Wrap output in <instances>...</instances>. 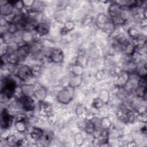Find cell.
<instances>
[{"instance_id":"obj_1","label":"cell","mask_w":147,"mask_h":147,"mask_svg":"<svg viewBox=\"0 0 147 147\" xmlns=\"http://www.w3.org/2000/svg\"><path fill=\"white\" fill-rule=\"evenodd\" d=\"M18 84L16 81L10 76H6L2 80L1 83V96L6 99H10L14 96L16 92Z\"/></svg>"},{"instance_id":"obj_2","label":"cell","mask_w":147,"mask_h":147,"mask_svg":"<svg viewBox=\"0 0 147 147\" xmlns=\"http://www.w3.org/2000/svg\"><path fill=\"white\" fill-rule=\"evenodd\" d=\"M123 10L121 6L114 2L111 3L108 9L110 18L115 26L123 25L126 19L123 15Z\"/></svg>"},{"instance_id":"obj_3","label":"cell","mask_w":147,"mask_h":147,"mask_svg":"<svg viewBox=\"0 0 147 147\" xmlns=\"http://www.w3.org/2000/svg\"><path fill=\"white\" fill-rule=\"evenodd\" d=\"M96 25L98 28L110 34L115 30V27L110 18L104 13L98 14L96 19Z\"/></svg>"},{"instance_id":"obj_4","label":"cell","mask_w":147,"mask_h":147,"mask_svg":"<svg viewBox=\"0 0 147 147\" xmlns=\"http://www.w3.org/2000/svg\"><path fill=\"white\" fill-rule=\"evenodd\" d=\"M75 88L68 85L63 87L57 94L56 98L59 102L63 105L70 103L74 98Z\"/></svg>"},{"instance_id":"obj_5","label":"cell","mask_w":147,"mask_h":147,"mask_svg":"<svg viewBox=\"0 0 147 147\" xmlns=\"http://www.w3.org/2000/svg\"><path fill=\"white\" fill-rule=\"evenodd\" d=\"M17 101L21 105L22 109L26 112L33 111L35 109V103L32 97L21 95Z\"/></svg>"},{"instance_id":"obj_6","label":"cell","mask_w":147,"mask_h":147,"mask_svg":"<svg viewBox=\"0 0 147 147\" xmlns=\"http://www.w3.org/2000/svg\"><path fill=\"white\" fill-rule=\"evenodd\" d=\"M16 76L21 82H27L32 76L31 68L27 65H22L17 69Z\"/></svg>"},{"instance_id":"obj_7","label":"cell","mask_w":147,"mask_h":147,"mask_svg":"<svg viewBox=\"0 0 147 147\" xmlns=\"http://www.w3.org/2000/svg\"><path fill=\"white\" fill-rule=\"evenodd\" d=\"M28 117L26 114L20 113L15 118L14 127L17 131L20 133H23L27 130L26 121Z\"/></svg>"},{"instance_id":"obj_8","label":"cell","mask_w":147,"mask_h":147,"mask_svg":"<svg viewBox=\"0 0 147 147\" xmlns=\"http://www.w3.org/2000/svg\"><path fill=\"white\" fill-rule=\"evenodd\" d=\"M130 79V74L122 70L115 74L114 83L116 87H125Z\"/></svg>"},{"instance_id":"obj_9","label":"cell","mask_w":147,"mask_h":147,"mask_svg":"<svg viewBox=\"0 0 147 147\" xmlns=\"http://www.w3.org/2000/svg\"><path fill=\"white\" fill-rule=\"evenodd\" d=\"M1 129H9L14 121V116L9 112L7 109L4 108L1 111Z\"/></svg>"},{"instance_id":"obj_10","label":"cell","mask_w":147,"mask_h":147,"mask_svg":"<svg viewBox=\"0 0 147 147\" xmlns=\"http://www.w3.org/2000/svg\"><path fill=\"white\" fill-rule=\"evenodd\" d=\"M47 95V90L44 86L38 84L34 85L33 96H34L38 102L44 100Z\"/></svg>"},{"instance_id":"obj_11","label":"cell","mask_w":147,"mask_h":147,"mask_svg":"<svg viewBox=\"0 0 147 147\" xmlns=\"http://www.w3.org/2000/svg\"><path fill=\"white\" fill-rule=\"evenodd\" d=\"M51 30L50 25L48 23L42 21L38 22L36 25L34 30L39 36H44L49 33Z\"/></svg>"},{"instance_id":"obj_12","label":"cell","mask_w":147,"mask_h":147,"mask_svg":"<svg viewBox=\"0 0 147 147\" xmlns=\"http://www.w3.org/2000/svg\"><path fill=\"white\" fill-rule=\"evenodd\" d=\"M64 57V52L60 48H56L51 51L49 55V59L54 63H61Z\"/></svg>"},{"instance_id":"obj_13","label":"cell","mask_w":147,"mask_h":147,"mask_svg":"<svg viewBox=\"0 0 147 147\" xmlns=\"http://www.w3.org/2000/svg\"><path fill=\"white\" fill-rule=\"evenodd\" d=\"M16 52L19 56L21 60L25 59L30 53H31L30 45L25 43L19 44Z\"/></svg>"},{"instance_id":"obj_14","label":"cell","mask_w":147,"mask_h":147,"mask_svg":"<svg viewBox=\"0 0 147 147\" xmlns=\"http://www.w3.org/2000/svg\"><path fill=\"white\" fill-rule=\"evenodd\" d=\"M38 109L40 114L42 115L49 117L52 115V105L50 103L45 102V100L38 102Z\"/></svg>"},{"instance_id":"obj_15","label":"cell","mask_w":147,"mask_h":147,"mask_svg":"<svg viewBox=\"0 0 147 147\" xmlns=\"http://www.w3.org/2000/svg\"><path fill=\"white\" fill-rule=\"evenodd\" d=\"M31 53L34 55L39 54L43 50L44 45L43 42L40 40H34L30 44Z\"/></svg>"},{"instance_id":"obj_16","label":"cell","mask_w":147,"mask_h":147,"mask_svg":"<svg viewBox=\"0 0 147 147\" xmlns=\"http://www.w3.org/2000/svg\"><path fill=\"white\" fill-rule=\"evenodd\" d=\"M14 1H7L5 5H1V13L3 17L8 16L14 12Z\"/></svg>"},{"instance_id":"obj_17","label":"cell","mask_w":147,"mask_h":147,"mask_svg":"<svg viewBox=\"0 0 147 147\" xmlns=\"http://www.w3.org/2000/svg\"><path fill=\"white\" fill-rule=\"evenodd\" d=\"M6 64L11 65H16L21 61L20 58L16 52L8 53L5 56Z\"/></svg>"},{"instance_id":"obj_18","label":"cell","mask_w":147,"mask_h":147,"mask_svg":"<svg viewBox=\"0 0 147 147\" xmlns=\"http://www.w3.org/2000/svg\"><path fill=\"white\" fill-rule=\"evenodd\" d=\"M44 134V131L38 127H32L30 133L29 135L30 138L34 140V141H38L41 140Z\"/></svg>"},{"instance_id":"obj_19","label":"cell","mask_w":147,"mask_h":147,"mask_svg":"<svg viewBox=\"0 0 147 147\" xmlns=\"http://www.w3.org/2000/svg\"><path fill=\"white\" fill-rule=\"evenodd\" d=\"M95 138H96V140L100 144V146L106 145V144H108L109 139V133L108 130L102 129L99 134L98 137H95Z\"/></svg>"},{"instance_id":"obj_20","label":"cell","mask_w":147,"mask_h":147,"mask_svg":"<svg viewBox=\"0 0 147 147\" xmlns=\"http://www.w3.org/2000/svg\"><path fill=\"white\" fill-rule=\"evenodd\" d=\"M20 91L22 95L27 96H33L34 85L24 83L20 86Z\"/></svg>"},{"instance_id":"obj_21","label":"cell","mask_w":147,"mask_h":147,"mask_svg":"<svg viewBox=\"0 0 147 147\" xmlns=\"http://www.w3.org/2000/svg\"><path fill=\"white\" fill-rule=\"evenodd\" d=\"M75 28V24L72 21H66L64 26L60 29V33L61 35H65L69 32L72 31Z\"/></svg>"},{"instance_id":"obj_22","label":"cell","mask_w":147,"mask_h":147,"mask_svg":"<svg viewBox=\"0 0 147 147\" xmlns=\"http://www.w3.org/2000/svg\"><path fill=\"white\" fill-rule=\"evenodd\" d=\"M75 113L78 118L82 119H86L88 111L86 107L83 105H79L76 108Z\"/></svg>"},{"instance_id":"obj_23","label":"cell","mask_w":147,"mask_h":147,"mask_svg":"<svg viewBox=\"0 0 147 147\" xmlns=\"http://www.w3.org/2000/svg\"><path fill=\"white\" fill-rule=\"evenodd\" d=\"M71 71L74 76H82L84 72V67L76 62L71 68Z\"/></svg>"},{"instance_id":"obj_24","label":"cell","mask_w":147,"mask_h":147,"mask_svg":"<svg viewBox=\"0 0 147 147\" xmlns=\"http://www.w3.org/2000/svg\"><path fill=\"white\" fill-rule=\"evenodd\" d=\"M82 82L83 78L82 76H73L69 79L68 85L75 88L79 87L82 84Z\"/></svg>"},{"instance_id":"obj_25","label":"cell","mask_w":147,"mask_h":147,"mask_svg":"<svg viewBox=\"0 0 147 147\" xmlns=\"http://www.w3.org/2000/svg\"><path fill=\"white\" fill-rule=\"evenodd\" d=\"M21 38L23 43L28 44H30L34 40L33 34L29 30H23L21 35Z\"/></svg>"},{"instance_id":"obj_26","label":"cell","mask_w":147,"mask_h":147,"mask_svg":"<svg viewBox=\"0 0 147 147\" xmlns=\"http://www.w3.org/2000/svg\"><path fill=\"white\" fill-rule=\"evenodd\" d=\"M134 92L137 97L146 100V87L137 85L134 89Z\"/></svg>"},{"instance_id":"obj_27","label":"cell","mask_w":147,"mask_h":147,"mask_svg":"<svg viewBox=\"0 0 147 147\" xmlns=\"http://www.w3.org/2000/svg\"><path fill=\"white\" fill-rule=\"evenodd\" d=\"M84 130L86 133L92 134L96 130V125L92 120H87L84 125Z\"/></svg>"},{"instance_id":"obj_28","label":"cell","mask_w":147,"mask_h":147,"mask_svg":"<svg viewBox=\"0 0 147 147\" xmlns=\"http://www.w3.org/2000/svg\"><path fill=\"white\" fill-rule=\"evenodd\" d=\"M147 68L146 63H144L141 65H138L136 70V73L139 78H146L147 75Z\"/></svg>"},{"instance_id":"obj_29","label":"cell","mask_w":147,"mask_h":147,"mask_svg":"<svg viewBox=\"0 0 147 147\" xmlns=\"http://www.w3.org/2000/svg\"><path fill=\"white\" fill-rule=\"evenodd\" d=\"M135 50V46L134 44H132L131 42H130L127 41L123 46V51L125 52V53L128 56H131Z\"/></svg>"},{"instance_id":"obj_30","label":"cell","mask_w":147,"mask_h":147,"mask_svg":"<svg viewBox=\"0 0 147 147\" xmlns=\"http://www.w3.org/2000/svg\"><path fill=\"white\" fill-rule=\"evenodd\" d=\"M127 34L128 36L133 40L137 39L141 35L138 29L134 26H131L128 29Z\"/></svg>"},{"instance_id":"obj_31","label":"cell","mask_w":147,"mask_h":147,"mask_svg":"<svg viewBox=\"0 0 147 147\" xmlns=\"http://www.w3.org/2000/svg\"><path fill=\"white\" fill-rule=\"evenodd\" d=\"M98 97L104 104H107L110 100V93L107 90L103 89L100 91Z\"/></svg>"},{"instance_id":"obj_32","label":"cell","mask_w":147,"mask_h":147,"mask_svg":"<svg viewBox=\"0 0 147 147\" xmlns=\"http://www.w3.org/2000/svg\"><path fill=\"white\" fill-rule=\"evenodd\" d=\"M100 125L102 129L109 130L111 126V122L108 117H103L100 119Z\"/></svg>"},{"instance_id":"obj_33","label":"cell","mask_w":147,"mask_h":147,"mask_svg":"<svg viewBox=\"0 0 147 147\" xmlns=\"http://www.w3.org/2000/svg\"><path fill=\"white\" fill-rule=\"evenodd\" d=\"M20 29L18 25L16 23H9L7 25V32L14 34Z\"/></svg>"},{"instance_id":"obj_34","label":"cell","mask_w":147,"mask_h":147,"mask_svg":"<svg viewBox=\"0 0 147 147\" xmlns=\"http://www.w3.org/2000/svg\"><path fill=\"white\" fill-rule=\"evenodd\" d=\"M126 110L123 111V110L121 109L118 110L117 113V117L118 119V120H119L121 122L125 123H127V120L126 113Z\"/></svg>"},{"instance_id":"obj_35","label":"cell","mask_w":147,"mask_h":147,"mask_svg":"<svg viewBox=\"0 0 147 147\" xmlns=\"http://www.w3.org/2000/svg\"><path fill=\"white\" fill-rule=\"evenodd\" d=\"M18 139L16 135L15 134H10L6 138V142L9 146H17V142Z\"/></svg>"},{"instance_id":"obj_36","label":"cell","mask_w":147,"mask_h":147,"mask_svg":"<svg viewBox=\"0 0 147 147\" xmlns=\"http://www.w3.org/2000/svg\"><path fill=\"white\" fill-rule=\"evenodd\" d=\"M32 76L37 78L39 77L42 73V67L40 65H33L32 68Z\"/></svg>"},{"instance_id":"obj_37","label":"cell","mask_w":147,"mask_h":147,"mask_svg":"<svg viewBox=\"0 0 147 147\" xmlns=\"http://www.w3.org/2000/svg\"><path fill=\"white\" fill-rule=\"evenodd\" d=\"M74 142L77 146H81L84 142V138L81 133H77L74 135Z\"/></svg>"},{"instance_id":"obj_38","label":"cell","mask_w":147,"mask_h":147,"mask_svg":"<svg viewBox=\"0 0 147 147\" xmlns=\"http://www.w3.org/2000/svg\"><path fill=\"white\" fill-rule=\"evenodd\" d=\"M104 105V103L99 98V97L94 98L92 102V106L95 109H100Z\"/></svg>"},{"instance_id":"obj_39","label":"cell","mask_w":147,"mask_h":147,"mask_svg":"<svg viewBox=\"0 0 147 147\" xmlns=\"http://www.w3.org/2000/svg\"><path fill=\"white\" fill-rule=\"evenodd\" d=\"M44 5H45V3L42 1H35L33 6L32 8L37 11L41 13L44 7V6H45Z\"/></svg>"},{"instance_id":"obj_40","label":"cell","mask_w":147,"mask_h":147,"mask_svg":"<svg viewBox=\"0 0 147 147\" xmlns=\"http://www.w3.org/2000/svg\"><path fill=\"white\" fill-rule=\"evenodd\" d=\"M126 113L127 123H132L133 122H134L136 118V115L134 111L131 110H127Z\"/></svg>"},{"instance_id":"obj_41","label":"cell","mask_w":147,"mask_h":147,"mask_svg":"<svg viewBox=\"0 0 147 147\" xmlns=\"http://www.w3.org/2000/svg\"><path fill=\"white\" fill-rule=\"evenodd\" d=\"M53 134L52 131H47L46 132H44V136L42 137L44 141L47 143L51 142V141L53 139Z\"/></svg>"},{"instance_id":"obj_42","label":"cell","mask_w":147,"mask_h":147,"mask_svg":"<svg viewBox=\"0 0 147 147\" xmlns=\"http://www.w3.org/2000/svg\"><path fill=\"white\" fill-rule=\"evenodd\" d=\"M106 76V74L105 72L103 69H99L97 71L96 75H95V78L98 81L102 80L105 79Z\"/></svg>"},{"instance_id":"obj_43","label":"cell","mask_w":147,"mask_h":147,"mask_svg":"<svg viewBox=\"0 0 147 147\" xmlns=\"http://www.w3.org/2000/svg\"><path fill=\"white\" fill-rule=\"evenodd\" d=\"M93 21V17L90 15L86 16L82 20V23L84 25H88Z\"/></svg>"},{"instance_id":"obj_44","label":"cell","mask_w":147,"mask_h":147,"mask_svg":"<svg viewBox=\"0 0 147 147\" xmlns=\"http://www.w3.org/2000/svg\"><path fill=\"white\" fill-rule=\"evenodd\" d=\"M136 118H137V119L139 121L145 123L146 122V112H144L142 113H137V115L136 116Z\"/></svg>"},{"instance_id":"obj_45","label":"cell","mask_w":147,"mask_h":147,"mask_svg":"<svg viewBox=\"0 0 147 147\" xmlns=\"http://www.w3.org/2000/svg\"><path fill=\"white\" fill-rule=\"evenodd\" d=\"M35 1L34 0H26V1H22L24 7L28 9H30L33 6V5Z\"/></svg>"},{"instance_id":"obj_46","label":"cell","mask_w":147,"mask_h":147,"mask_svg":"<svg viewBox=\"0 0 147 147\" xmlns=\"http://www.w3.org/2000/svg\"><path fill=\"white\" fill-rule=\"evenodd\" d=\"M28 140L26 138H22L18 139V141L17 144V146H25L28 145Z\"/></svg>"},{"instance_id":"obj_47","label":"cell","mask_w":147,"mask_h":147,"mask_svg":"<svg viewBox=\"0 0 147 147\" xmlns=\"http://www.w3.org/2000/svg\"><path fill=\"white\" fill-rule=\"evenodd\" d=\"M9 129H2L1 133V138L6 139L10 135V131Z\"/></svg>"},{"instance_id":"obj_48","label":"cell","mask_w":147,"mask_h":147,"mask_svg":"<svg viewBox=\"0 0 147 147\" xmlns=\"http://www.w3.org/2000/svg\"><path fill=\"white\" fill-rule=\"evenodd\" d=\"M137 112V113H142L146 112V109L144 106H140L138 107Z\"/></svg>"},{"instance_id":"obj_49","label":"cell","mask_w":147,"mask_h":147,"mask_svg":"<svg viewBox=\"0 0 147 147\" xmlns=\"http://www.w3.org/2000/svg\"><path fill=\"white\" fill-rule=\"evenodd\" d=\"M127 146H129V147H134V146H137V144L135 141H130L129 142L127 145Z\"/></svg>"},{"instance_id":"obj_50","label":"cell","mask_w":147,"mask_h":147,"mask_svg":"<svg viewBox=\"0 0 147 147\" xmlns=\"http://www.w3.org/2000/svg\"><path fill=\"white\" fill-rule=\"evenodd\" d=\"M141 132H142L143 134H146V125H145L144 126H143L141 127Z\"/></svg>"}]
</instances>
